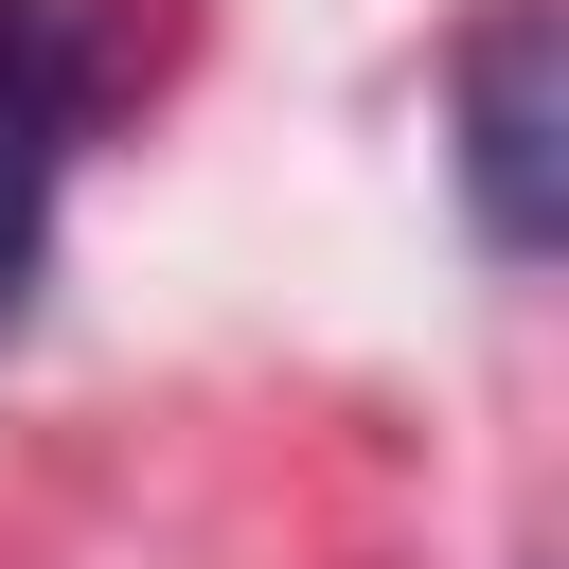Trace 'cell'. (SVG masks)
I'll return each mask as SVG.
<instances>
[{
  "instance_id": "obj_1",
  "label": "cell",
  "mask_w": 569,
  "mask_h": 569,
  "mask_svg": "<svg viewBox=\"0 0 569 569\" xmlns=\"http://www.w3.org/2000/svg\"><path fill=\"white\" fill-rule=\"evenodd\" d=\"M462 213L498 267L569 249V36H551V0H498L462 36Z\"/></svg>"
},
{
  "instance_id": "obj_2",
  "label": "cell",
  "mask_w": 569,
  "mask_h": 569,
  "mask_svg": "<svg viewBox=\"0 0 569 569\" xmlns=\"http://www.w3.org/2000/svg\"><path fill=\"white\" fill-rule=\"evenodd\" d=\"M89 107H107V0H0V302L53 249V196H71Z\"/></svg>"
}]
</instances>
